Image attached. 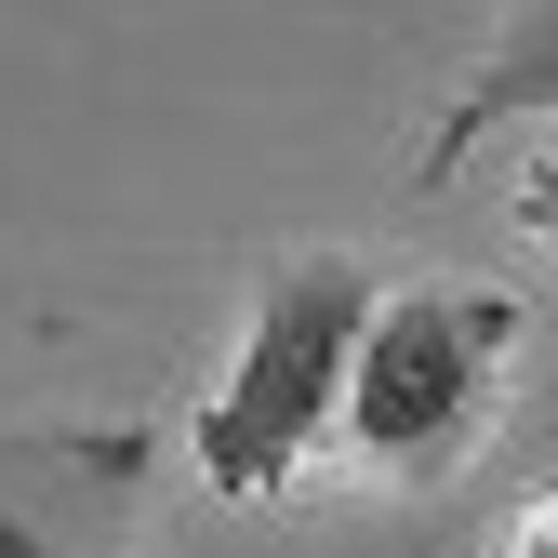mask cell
Returning a JSON list of instances; mask_svg holds the SVG:
<instances>
[{"mask_svg":"<svg viewBox=\"0 0 558 558\" xmlns=\"http://www.w3.org/2000/svg\"><path fill=\"white\" fill-rule=\"evenodd\" d=\"M360 319H373V279L345 266V253H306V266L266 279L240 360H227L214 412H199V478H214L227 506L293 493V465L319 452L332 399H345V345H360Z\"/></svg>","mask_w":558,"mask_h":558,"instance_id":"1","label":"cell"},{"mask_svg":"<svg viewBox=\"0 0 558 558\" xmlns=\"http://www.w3.org/2000/svg\"><path fill=\"white\" fill-rule=\"evenodd\" d=\"M519 360V306L478 293V279H439V293H373L360 345H345V399L332 426L360 439L386 478H426L465 452L478 399H493V373Z\"/></svg>","mask_w":558,"mask_h":558,"instance_id":"2","label":"cell"},{"mask_svg":"<svg viewBox=\"0 0 558 558\" xmlns=\"http://www.w3.org/2000/svg\"><path fill=\"white\" fill-rule=\"evenodd\" d=\"M532 107H558V0H519V27L465 66V94H452V120L426 133V173H452V160H478V133H506V120H532Z\"/></svg>","mask_w":558,"mask_h":558,"instance_id":"3","label":"cell"},{"mask_svg":"<svg viewBox=\"0 0 558 558\" xmlns=\"http://www.w3.org/2000/svg\"><path fill=\"white\" fill-rule=\"evenodd\" d=\"M27 478H40V452H14V465H0V558H81V545H66V519L27 493Z\"/></svg>","mask_w":558,"mask_h":558,"instance_id":"4","label":"cell"},{"mask_svg":"<svg viewBox=\"0 0 558 558\" xmlns=\"http://www.w3.org/2000/svg\"><path fill=\"white\" fill-rule=\"evenodd\" d=\"M493 558H558V493H532V506L506 519V545H493Z\"/></svg>","mask_w":558,"mask_h":558,"instance_id":"5","label":"cell"},{"mask_svg":"<svg viewBox=\"0 0 558 558\" xmlns=\"http://www.w3.org/2000/svg\"><path fill=\"white\" fill-rule=\"evenodd\" d=\"M519 227H532V240H558V160H532V173H519Z\"/></svg>","mask_w":558,"mask_h":558,"instance_id":"6","label":"cell"}]
</instances>
